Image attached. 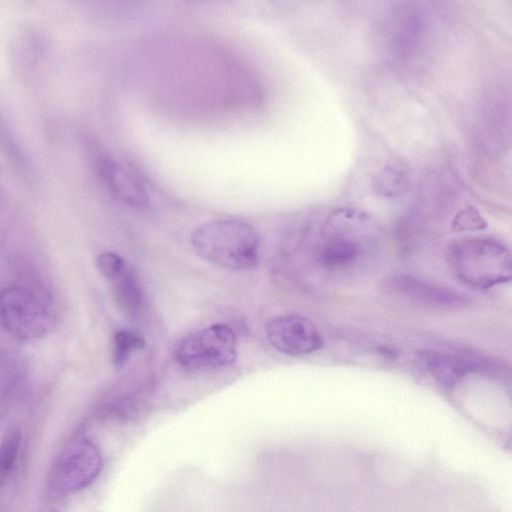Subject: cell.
Here are the masks:
<instances>
[{"instance_id": "cell-1", "label": "cell", "mask_w": 512, "mask_h": 512, "mask_svg": "<svg viewBox=\"0 0 512 512\" xmlns=\"http://www.w3.org/2000/svg\"><path fill=\"white\" fill-rule=\"evenodd\" d=\"M377 242L376 227L366 215L340 209L323 223L314 260L327 276H347L369 260Z\"/></svg>"}, {"instance_id": "cell-2", "label": "cell", "mask_w": 512, "mask_h": 512, "mask_svg": "<svg viewBox=\"0 0 512 512\" xmlns=\"http://www.w3.org/2000/svg\"><path fill=\"white\" fill-rule=\"evenodd\" d=\"M191 243L202 259L227 269L250 270L259 262V235L239 219L205 222L194 229Z\"/></svg>"}, {"instance_id": "cell-3", "label": "cell", "mask_w": 512, "mask_h": 512, "mask_svg": "<svg viewBox=\"0 0 512 512\" xmlns=\"http://www.w3.org/2000/svg\"><path fill=\"white\" fill-rule=\"evenodd\" d=\"M448 266L463 283L489 288L508 282L512 258L503 244L487 238H463L452 242L446 251Z\"/></svg>"}, {"instance_id": "cell-4", "label": "cell", "mask_w": 512, "mask_h": 512, "mask_svg": "<svg viewBox=\"0 0 512 512\" xmlns=\"http://www.w3.org/2000/svg\"><path fill=\"white\" fill-rule=\"evenodd\" d=\"M103 458L98 447L89 440H78L67 446L56 459L49 479L54 496L68 495L90 486L99 476Z\"/></svg>"}, {"instance_id": "cell-5", "label": "cell", "mask_w": 512, "mask_h": 512, "mask_svg": "<svg viewBox=\"0 0 512 512\" xmlns=\"http://www.w3.org/2000/svg\"><path fill=\"white\" fill-rule=\"evenodd\" d=\"M175 357L189 369L220 368L232 364L237 357V341L233 329L214 324L184 338Z\"/></svg>"}, {"instance_id": "cell-6", "label": "cell", "mask_w": 512, "mask_h": 512, "mask_svg": "<svg viewBox=\"0 0 512 512\" xmlns=\"http://www.w3.org/2000/svg\"><path fill=\"white\" fill-rule=\"evenodd\" d=\"M0 320L13 336L31 340L45 335L52 319L46 306L30 291L9 288L0 294Z\"/></svg>"}, {"instance_id": "cell-7", "label": "cell", "mask_w": 512, "mask_h": 512, "mask_svg": "<svg viewBox=\"0 0 512 512\" xmlns=\"http://www.w3.org/2000/svg\"><path fill=\"white\" fill-rule=\"evenodd\" d=\"M97 170L102 182L119 201L137 209L150 207V185L136 168L110 155H101Z\"/></svg>"}, {"instance_id": "cell-8", "label": "cell", "mask_w": 512, "mask_h": 512, "mask_svg": "<svg viewBox=\"0 0 512 512\" xmlns=\"http://www.w3.org/2000/svg\"><path fill=\"white\" fill-rule=\"evenodd\" d=\"M271 345L292 355H306L322 348L324 339L314 323L300 315H283L271 320L266 327Z\"/></svg>"}, {"instance_id": "cell-9", "label": "cell", "mask_w": 512, "mask_h": 512, "mask_svg": "<svg viewBox=\"0 0 512 512\" xmlns=\"http://www.w3.org/2000/svg\"><path fill=\"white\" fill-rule=\"evenodd\" d=\"M390 292L425 308L451 310L465 307L469 299L458 291L416 276L397 275L389 282Z\"/></svg>"}, {"instance_id": "cell-10", "label": "cell", "mask_w": 512, "mask_h": 512, "mask_svg": "<svg viewBox=\"0 0 512 512\" xmlns=\"http://www.w3.org/2000/svg\"><path fill=\"white\" fill-rule=\"evenodd\" d=\"M420 358L432 378L445 388L454 387L468 374L483 368L481 362L446 352L425 351Z\"/></svg>"}, {"instance_id": "cell-11", "label": "cell", "mask_w": 512, "mask_h": 512, "mask_svg": "<svg viewBox=\"0 0 512 512\" xmlns=\"http://www.w3.org/2000/svg\"><path fill=\"white\" fill-rule=\"evenodd\" d=\"M115 282L114 294L119 308L129 316H138L143 308V293L134 271L126 269Z\"/></svg>"}, {"instance_id": "cell-12", "label": "cell", "mask_w": 512, "mask_h": 512, "mask_svg": "<svg viewBox=\"0 0 512 512\" xmlns=\"http://www.w3.org/2000/svg\"><path fill=\"white\" fill-rule=\"evenodd\" d=\"M145 345L144 337L137 331L122 329L113 336V364L117 368L123 367L129 360L131 354L140 350Z\"/></svg>"}, {"instance_id": "cell-13", "label": "cell", "mask_w": 512, "mask_h": 512, "mask_svg": "<svg viewBox=\"0 0 512 512\" xmlns=\"http://www.w3.org/2000/svg\"><path fill=\"white\" fill-rule=\"evenodd\" d=\"M21 434L12 431L0 444V476H7L14 468L20 451Z\"/></svg>"}, {"instance_id": "cell-14", "label": "cell", "mask_w": 512, "mask_h": 512, "mask_svg": "<svg viewBox=\"0 0 512 512\" xmlns=\"http://www.w3.org/2000/svg\"><path fill=\"white\" fill-rule=\"evenodd\" d=\"M96 265L103 276L116 281L126 271L124 260L112 252H103L98 255Z\"/></svg>"}, {"instance_id": "cell-15", "label": "cell", "mask_w": 512, "mask_h": 512, "mask_svg": "<svg viewBox=\"0 0 512 512\" xmlns=\"http://www.w3.org/2000/svg\"><path fill=\"white\" fill-rule=\"evenodd\" d=\"M455 225L460 229H473L480 228L483 225H485V223L483 222V220L476 211H473L472 209H467L465 211H462L456 217Z\"/></svg>"}, {"instance_id": "cell-16", "label": "cell", "mask_w": 512, "mask_h": 512, "mask_svg": "<svg viewBox=\"0 0 512 512\" xmlns=\"http://www.w3.org/2000/svg\"><path fill=\"white\" fill-rule=\"evenodd\" d=\"M1 194H2V185H1V181H0V198H1Z\"/></svg>"}]
</instances>
